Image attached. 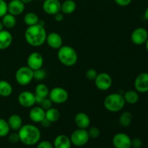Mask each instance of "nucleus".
Listing matches in <instances>:
<instances>
[{
  "label": "nucleus",
  "mask_w": 148,
  "mask_h": 148,
  "mask_svg": "<svg viewBox=\"0 0 148 148\" xmlns=\"http://www.w3.org/2000/svg\"><path fill=\"white\" fill-rule=\"evenodd\" d=\"M46 30L44 27V23L40 20L38 24L28 26L25 32V39L30 46L33 47H39L46 42Z\"/></svg>",
  "instance_id": "nucleus-1"
},
{
  "label": "nucleus",
  "mask_w": 148,
  "mask_h": 148,
  "mask_svg": "<svg viewBox=\"0 0 148 148\" xmlns=\"http://www.w3.org/2000/svg\"><path fill=\"white\" fill-rule=\"evenodd\" d=\"M20 142L27 146L35 145L40 142L41 133L40 130L33 124H27L22 126L18 130Z\"/></svg>",
  "instance_id": "nucleus-2"
},
{
  "label": "nucleus",
  "mask_w": 148,
  "mask_h": 148,
  "mask_svg": "<svg viewBox=\"0 0 148 148\" xmlns=\"http://www.w3.org/2000/svg\"><path fill=\"white\" fill-rule=\"evenodd\" d=\"M57 56L59 61L66 66H72L78 59L77 53L74 48L69 46H62L58 49Z\"/></svg>",
  "instance_id": "nucleus-3"
},
{
  "label": "nucleus",
  "mask_w": 148,
  "mask_h": 148,
  "mask_svg": "<svg viewBox=\"0 0 148 148\" xmlns=\"http://www.w3.org/2000/svg\"><path fill=\"white\" fill-rule=\"evenodd\" d=\"M126 102L124 96L120 93H111L104 99L103 105L110 112H119L124 108Z\"/></svg>",
  "instance_id": "nucleus-4"
},
{
  "label": "nucleus",
  "mask_w": 148,
  "mask_h": 148,
  "mask_svg": "<svg viewBox=\"0 0 148 148\" xmlns=\"http://www.w3.org/2000/svg\"><path fill=\"white\" fill-rule=\"evenodd\" d=\"M15 79L20 85L25 86L29 85L33 79V70L27 66H21L16 72Z\"/></svg>",
  "instance_id": "nucleus-5"
},
{
  "label": "nucleus",
  "mask_w": 148,
  "mask_h": 148,
  "mask_svg": "<svg viewBox=\"0 0 148 148\" xmlns=\"http://www.w3.org/2000/svg\"><path fill=\"white\" fill-rule=\"evenodd\" d=\"M72 145L76 147H82L88 143L90 140L88 130L84 129H77L72 133L70 136Z\"/></svg>",
  "instance_id": "nucleus-6"
},
{
  "label": "nucleus",
  "mask_w": 148,
  "mask_h": 148,
  "mask_svg": "<svg viewBox=\"0 0 148 148\" xmlns=\"http://www.w3.org/2000/svg\"><path fill=\"white\" fill-rule=\"evenodd\" d=\"M49 98L53 103L62 104L66 102L69 98V93L67 91L61 87H56L52 88L49 92Z\"/></svg>",
  "instance_id": "nucleus-7"
},
{
  "label": "nucleus",
  "mask_w": 148,
  "mask_h": 148,
  "mask_svg": "<svg viewBox=\"0 0 148 148\" xmlns=\"http://www.w3.org/2000/svg\"><path fill=\"white\" fill-rule=\"evenodd\" d=\"M94 82H95V87L98 90L102 91L109 90L113 83V80L111 75L109 74L106 73V72L98 73Z\"/></svg>",
  "instance_id": "nucleus-8"
},
{
  "label": "nucleus",
  "mask_w": 148,
  "mask_h": 148,
  "mask_svg": "<svg viewBox=\"0 0 148 148\" xmlns=\"http://www.w3.org/2000/svg\"><path fill=\"white\" fill-rule=\"evenodd\" d=\"M19 104L24 108H32L36 103V95L31 91L25 90L20 92L17 98Z\"/></svg>",
  "instance_id": "nucleus-9"
},
{
  "label": "nucleus",
  "mask_w": 148,
  "mask_h": 148,
  "mask_svg": "<svg viewBox=\"0 0 148 148\" xmlns=\"http://www.w3.org/2000/svg\"><path fill=\"white\" fill-rule=\"evenodd\" d=\"M113 145L115 148H132V139L125 133H117L112 139Z\"/></svg>",
  "instance_id": "nucleus-10"
},
{
  "label": "nucleus",
  "mask_w": 148,
  "mask_h": 148,
  "mask_svg": "<svg viewBox=\"0 0 148 148\" xmlns=\"http://www.w3.org/2000/svg\"><path fill=\"white\" fill-rule=\"evenodd\" d=\"M148 38V32L145 28L142 27H137L131 34V40L134 45L140 46L145 43Z\"/></svg>",
  "instance_id": "nucleus-11"
},
{
  "label": "nucleus",
  "mask_w": 148,
  "mask_h": 148,
  "mask_svg": "<svg viewBox=\"0 0 148 148\" xmlns=\"http://www.w3.org/2000/svg\"><path fill=\"white\" fill-rule=\"evenodd\" d=\"M135 90L140 93L148 92V72L139 74L134 79Z\"/></svg>",
  "instance_id": "nucleus-12"
},
{
  "label": "nucleus",
  "mask_w": 148,
  "mask_h": 148,
  "mask_svg": "<svg viewBox=\"0 0 148 148\" xmlns=\"http://www.w3.org/2000/svg\"><path fill=\"white\" fill-rule=\"evenodd\" d=\"M43 57L39 52H33L28 56L27 59V66L32 70L42 68L43 65Z\"/></svg>",
  "instance_id": "nucleus-13"
},
{
  "label": "nucleus",
  "mask_w": 148,
  "mask_h": 148,
  "mask_svg": "<svg viewBox=\"0 0 148 148\" xmlns=\"http://www.w3.org/2000/svg\"><path fill=\"white\" fill-rule=\"evenodd\" d=\"M61 4L59 0H45L42 5L43 10L48 14L54 15L61 12Z\"/></svg>",
  "instance_id": "nucleus-14"
},
{
  "label": "nucleus",
  "mask_w": 148,
  "mask_h": 148,
  "mask_svg": "<svg viewBox=\"0 0 148 148\" xmlns=\"http://www.w3.org/2000/svg\"><path fill=\"white\" fill-rule=\"evenodd\" d=\"M46 42L48 46L53 49H59L63 46V39L61 35L56 32H52L47 34Z\"/></svg>",
  "instance_id": "nucleus-15"
},
{
  "label": "nucleus",
  "mask_w": 148,
  "mask_h": 148,
  "mask_svg": "<svg viewBox=\"0 0 148 148\" xmlns=\"http://www.w3.org/2000/svg\"><path fill=\"white\" fill-rule=\"evenodd\" d=\"M25 5L21 0H11L7 4L8 13L14 16L20 15L24 12Z\"/></svg>",
  "instance_id": "nucleus-16"
},
{
  "label": "nucleus",
  "mask_w": 148,
  "mask_h": 148,
  "mask_svg": "<svg viewBox=\"0 0 148 148\" xmlns=\"http://www.w3.org/2000/svg\"><path fill=\"white\" fill-rule=\"evenodd\" d=\"M29 118L33 122L40 123L46 118V111L39 106L32 107L29 112Z\"/></svg>",
  "instance_id": "nucleus-17"
},
{
  "label": "nucleus",
  "mask_w": 148,
  "mask_h": 148,
  "mask_svg": "<svg viewBox=\"0 0 148 148\" xmlns=\"http://www.w3.org/2000/svg\"><path fill=\"white\" fill-rule=\"evenodd\" d=\"M75 123L77 128L87 130L90 125V119L86 113L79 112L75 115Z\"/></svg>",
  "instance_id": "nucleus-18"
},
{
  "label": "nucleus",
  "mask_w": 148,
  "mask_h": 148,
  "mask_svg": "<svg viewBox=\"0 0 148 148\" xmlns=\"http://www.w3.org/2000/svg\"><path fill=\"white\" fill-rule=\"evenodd\" d=\"M13 38L11 33L7 30L0 31V50H4L11 46Z\"/></svg>",
  "instance_id": "nucleus-19"
},
{
  "label": "nucleus",
  "mask_w": 148,
  "mask_h": 148,
  "mask_svg": "<svg viewBox=\"0 0 148 148\" xmlns=\"http://www.w3.org/2000/svg\"><path fill=\"white\" fill-rule=\"evenodd\" d=\"M53 145V148H71L72 143L69 137L64 134H59L54 139Z\"/></svg>",
  "instance_id": "nucleus-20"
},
{
  "label": "nucleus",
  "mask_w": 148,
  "mask_h": 148,
  "mask_svg": "<svg viewBox=\"0 0 148 148\" xmlns=\"http://www.w3.org/2000/svg\"><path fill=\"white\" fill-rule=\"evenodd\" d=\"M10 130L13 131H17L22 127L23 124V119L18 114H12L10 116L7 120Z\"/></svg>",
  "instance_id": "nucleus-21"
},
{
  "label": "nucleus",
  "mask_w": 148,
  "mask_h": 148,
  "mask_svg": "<svg viewBox=\"0 0 148 148\" xmlns=\"http://www.w3.org/2000/svg\"><path fill=\"white\" fill-rule=\"evenodd\" d=\"M123 96H124L125 102L127 103L130 104V105L136 104L139 101V99H140L138 92L136 90H133L126 91Z\"/></svg>",
  "instance_id": "nucleus-22"
},
{
  "label": "nucleus",
  "mask_w": 148,
  "mask_h": 148,
  "mask_svg": "<svg viewBox=\"0 0 148 148\" xmlns=\"http://www.w3.org/2000/svg\"><path fill=\"white\" fill-rule=\"evenodd\" d=\"M77 4L74 0H65L61 5V12L64 14H70L75 11Z\"/></svg>",
  "instance_id": "nucleus-23"
},
{
  "label": "nucleus",
  "mask_w": 148,
  "mask_h": 148,
  "mask_svg": "<svg viewBox=\"0 0 148 148\" xmlns=\"http://www.w3.org/2000/svg\"><path fill=\"white\" fill-rule=\"evenodd\" d=\"M13 91L12 86L7 81L1 79L0 80V96L9 97L12 95Z\"/></svg>",
  "instance_id": "nucleus-24"
},
{
  "label": "nucleus",
  "mask_w": 148,
  "mask_h": 148,
  "mask_svg": "<svg viewBox=\"0 0 148 148\" xmlns=\"http://www.w3.org/2000/svg\"><path fill=\"white\" fill-rule=\"evenodd\" d=\"M1 22H2L4 27L7 29L13 28L17 24V20H16L15 16L8 12L1 17Z\"/></svg>",
  "instance_id": "nucleus-25"
},
{
  "label": "nucleus",
  "mask_w": 148,
  "mask_h": 148,
  "mask_svg": "<svg viewBox=\"0 0 148 148\" xmlns=\"http://www.w3.org/2000/svg\"><path fill=\"white\" fill-rule=\"evenodd\" d=\"M49 87L44 83H39L36 85V88H35V95L36 96L39 97L41 98H46L49 97Z\"/></svg>",
  "instance_id": "nucleus-26"
},
{
  "label": "nucleus",
  "mask_w": 148,
  "mask_h": 148,
  "mask_svg": "<svg viewBox=\"0 0 148 148\" xmlns=\"http://www.w3.org/2000/svg\"><path fill=\"white\" fill-rule=\"evenodd\" d=\"M46 119L51 123H54L60 119V112L56 108H50L46 111Z\"/></svg>",
  "instance_id": "nucleus-27"
},
{
  "label": "nucleus",
  "mask_w": 148,
  "mask_h": 148,
  "mask_svg": "<svg viewBox=\"0 0 148 148\" xmlns=\"http://www.w3.org/2000/svg\"><path fill=\"white\" fill-rule=\"evenodd\" d=\"M132 114L130 111H124L119 116V124L123 127H127L130 126L132 122Z\"/></svg>",
  "instance_id": "nucleus-28"
},
{
  "label": "nucleus",
  "mask_w": 148,
  "mask_h": 148,
  "mask_svg": "<svg viewBox=\"0 0 148 148\" xmlns=\"http://www.w3.org/2000/svg\"><path fill=\"white\" fill-rule=\"evenodd\" d=\"M24 23L26 25L28 26H32L34 25L38 24L39 23V18L38 17L37 14L34 12H27V14H25V15L24 16Z\"/></svg>",
  "instance_id": "nucleus-29"
},
{
  "label": "nucleus",
  "mask_w": 148,
  "mask_h": 148,
  "mask_svg": "<svg viewBox=\"0 0 148 148\" xmlns=\"http://www.w3.org/2000/svg\"><path fill=\"white\" fill-rule=\"evenodd\" d=\"M10 128L8 122L4 119L0 118V137H4L10 134Z\"/></svg>",
  "instance_id": "nucleus-30"
},
{
  "label": "nucleus",
  "mask_w": 148,
  "mask_h": 148,
  "mask_svg": "<svg viewBox=\"0 0 148 148\" xmlns=\"http://www.w3.org/2000/svg\"><path fill=\"white\" fill-rule=\"evenodd\" d=\"M46 77V72L42 68L33 71V79L37 81H42Z\"/></svg>",
  "instance_id": "nucleus-31"
},
{
  "label": "nucleus",
  "mask_w": 148,
  "mask_h": 148,
  "mask_svg": "<svg viewBox=\"0 0 148 148\" xmlns=\"http://www.w3.org/2000/svg\"><path fill=\"white\" fill-rule=\"evenodd\" d=\"M88 134H89L90 139H96L98 138L100 136L101 134V131H100L99 129L96 127H92L90 128H89V130H88Z\"/></svg>",
  "instance_id": "nucleus-32"
},
{
  "label": "nucleus",
  "mask_w": 148,
  "mask_h": 148,
  "mask_svg": "<svg viewBox=\"0 0 148 148\" xmlns=\"http://www.w3.org/2000/svg\"><path fill=\"white\" fill-rule=\"evenodd\" d=\"M52 101H51L50 98L48 97V98H43V100L41 101V102L39 103V106H40V107H41L43 109H44L45 111H46V110L49 109L50 108H51L52 107Z\"/></svg>",
  "instance_id": "nucleus-33"
},
{
  "label": "nucleus",
  "mask_w": 148,
  "mask_h": 148,
  "mask_svg": "<svg viewBox=\"0 0 148 148\" xmlns=\"http://www.w3.org/2000/svg\"><path fill=\"white\" fill-rule=\"evenodd\" d=\"M98 74V72H97L95 69L91 68V69H88V70L86 71V72H85V77H86L87 79H89V80L94 81L95 78H96Z\"/></svg>",
  "instance_id": "nucleus-34"
},
{
  "label": "nucleus",
  "mask_w": 148,
  "mask_h": 148,
  "mask_svg": "<svg viewBox=\"0 0 148 148\" xmlns=\"http://www.w3.org/2000/svg\"><path fill=\"white\" fill-rule=\"evenodd\" d=\"M7 12V3L4 0H0V18H1Z\"/></svg>",
  "instance_id": "nucleus-35"
},
{
  "label": "nucleus",
  "mask_w": 148,
  "mask_h": 148,
  "mask_svg": "<svg viewBox=\"0 0 148 148\" xmlns=\"http://www.w3.org/2000/svg\"><path fill=\"white\" fill-rule=\"evenodd\" d=\"M8 140L12 144H15L20 142V137L18 132H12L8 134Z\"/></svg>",
  "instance_id": "nucleus-36"
},
{
  "label": "nucleus",
  "mask_w": 148,
  "mask_h": 148,
  "mask_svg": "<svg viewBox=\"0 0 148 148\" xmlns=\"http://www.w3.org/2000/svg\"><path fill=\"white\" fill-rule=\"evenodd\" d=\"M36 148H53V145L51 142L48 140H43L38 143Z\"/></svg>",
  "instance_id": "nucleus-37"
},
{
  "label": "nucleus",
  "mask_w": 148,
  "mask_h": 148,
  "mask_svg": "<svg viewBox=\"0 0 148 148\" xmlns=\"http://www.w3.org/2000/svg\"><path fill=\"white\" fill-rule=\"evenodd\" d=\"M143 145V141L140 138H134L132 140V147L140 148Z\"/></svg>",
  "instance_id": "nucleus-38"
},
{
  "label": "nucleus",
  "mask_w": 148,
  "mask_h": 148,
  "mask_svg": "<svg viewBox=\"0 0 148 148\" xmlns=\"http://www.w3.org/2000/svg\"><path fill=\"white\" fill-rule=\"evenodd\" d=\"M116 4L121 7H126L131 4L132 0H114Z\"/></svg>",
  "instance_id": "nucleus-39"
},
{
  "label": "nucleus",
  "mask_w": 148,
  "mask_h": 148,
  "mask_svg": "<svg viewBox=\"0 0 148 148\" xmlns=\"http://www.w3.org/2000/svg\"><path fill=\"white\" fill-rule=\"evenodd\" d=\"M53 17H54V20H56V22H62V20H64V14L62 12H59L54 14V15H53Z\"/></svg>",
  "instance_id": "nucleus-40"
},
{
  "label": "nucleus",
  "mask_w": 148,
  "mask_h": 148,
  "mask_svg": "<svg viewBox=\"0 0 148 148\" xmlns=\"http://www.w3.org/2000/svg\"><path fill=\"white\" fill-rule=\"evenodd\" d=\"M40 124H41V125L43 126V127H46V128H47V127H50V125L51 124V123L49 121H48V120L45 118L44 119H43V121L40 122Z\"/></svg>",
  "instance_id": "nucleus-41"
},
{
  "label": "nucleus",
  "mask_w": 148,
  "mask_h": 148,
  "mask_svg": "<svg viewBox=\"0 0 148 148\" xmlns=\"http://www.w3.org/2000/svg\"><path fill=\"white\" fill-rule=\"evenodd\" d=\"M144 17H145V18L146 19V20H148V7H147V9H146L145 11Z\"/></svg>",
  "instance_id": "nucleus-42"
},
{
  "label": "nucleus",
  "mask_w": 148,
  "mask_h": 148,
  "mask_svg": "<svg viewBox=\"0 0 148 148\" xmlns=\"http://www.w3.org/2000/svg\"><path fill=\"white\" fill-rule=\"evenodd\" d=\"M21 1H23L25 4H30L33 0H21Z\"/></svg>",
  "instance_id": "nucleus-43"
},
{
  "label": "nucleus",
  "mask_w": 148,
  "mask_h": 148,
  "mask_svg": "<svg viewBox=\"0 0 148 148\" xmlns=\"http://www.w3.org/2000/svg\"><path fill=\"white\" fill-rule=\"evenodd\" d=\"M4 25H3V23L2 22L0 21V31H1V30H4Z\"/></svg>",
  "instance_id": "nucleus-44"
},
{
  "label": "nucleus",
  "mask_w": 148,
  "mask_h": 148,
  "mask_svg": "<svg viewBox=\"0 0 148 148\" xmlns=\"http://www.w3.org/2000/svg\"><path fill=\"white\" fill-rule=\"evenodd\" d=\"M145 44L146 49H147V51H148V38H147V40H146V42H145Z\"/></svg>",
  "instance_id": "nucleus-45"
}]
</instances>
